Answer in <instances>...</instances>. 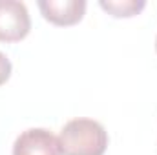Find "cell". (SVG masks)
<instances>
[{
  "label": "cell",
  "instance_id": "cell-1",
  "mask_svg": "<svg viewBox=\"0 0 157 155\" xmlns=\"http://www.w3.org/2000/svg\"><path fill=\"white\" fill-rule=\"evenodd\" d=\"M59 144L62 155H104L108 133L93 119H73L60 130Z\"/></svg>",
  "mask_w": 157,
  "mask_h": 155
},
{
  "label": "cell",
  "instance_id": "cell-2",
  "mask_svg": "<svg viewBox=\"0 0 157 155\" xmlns=\"http://www.w3.org/2000/svg\"><path fill=\"white\" fill-rule=\"evenodd\" d=\"M31 29L28 7L18 0H0V42H18Z\"/></svg>",
  "mask_w": 157,
  "mask_h": 155
},
{
  "label": "cell",
  "instance_id": "cell-3",
  "mask_svg": "<svg viewBox=\"0 0 157 155\" xmlns=\"http://www.w3.org/2000/svg\"><path fill=\"white\" fill-rule=\"evenodd\" d=\"M13 155H62V152L59 137H55L49 130L31 128L17 137Z\"/></svg>",
  "mask_w": 157,
  "mask_h": 155
},
{
  "label": "cell",
  "instance_id": "cell-4",
  "mask_svg": "<svg viewBox=\"0 0 157 155\" xmlns=\"http://www.w3.org/2000/svg\"><path fill=\"white\" fill-rule=\"evenodd\" d=\"M39 9L55 26H73L84 17L86 0H40Z\"/></svg>",
  "mask_w": 157,
  "mask_h": 155
},
{
  "label": "cell",
  "instance_id": "cell-5",
  "mask_svg": "<svg viewBox=\"0 0 157 155\" xmlns=\"http://www.w3.org/2000/svg\"><path fill=\"white\" fill-rule=\"evenodd\" d=\"M99 6L113 17H133L146 6L144 0H101Z\"/></svg>",
  "mask_w": 157,
  "mask_h": 155
},
{
  "label": "cell",
  "instance_id": "cell-6",
  "mask_svg": "<svg viewBox=\"0 0 157 155\" xmlns=\"http://www.w3.org/2000/svg\"><path fill=\"white\" fill-rule=\"evenodd\" d=\"M11 77V62L9 59L0 51V86L4 82H7V78Z\"/></svg>",
  "mask_w": 157,
  "mask_h": 155
},
{
  "label": "cell",
  "instance_id": "cell-7",
  "mask_svg": "<svg viewBox=\"0 0 157 155\" xmlns=\"http://www.w3.org/2000/svg\"><path fill=\"white\" fill-rule=\"evenodd\" d=\"M155 49H157V39H155Z\"/></svg>",
  "mask_w": 157,
  "mask_h": 155
}]
</instances>
